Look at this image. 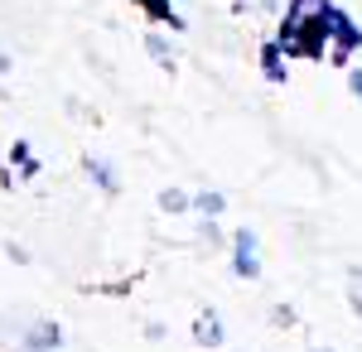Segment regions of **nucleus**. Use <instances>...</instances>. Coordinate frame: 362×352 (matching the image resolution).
<instances>
[{"label": "nucleus", "instance_id": "f03ea898", "mask_svg": "<svg viewBox=\"0 0 362 352\" xmlns=\"http://www.w3.org/2000/svg\"><path fill=\"white\" fill-rule=\"evenodd\" d=\"M63 343H68L63 324L39 319V324H29L25 333H20V343H15V348H20V352H63Z\"/></svg>", "mask_w": 362, "mask_h": 352}, {"label": "nucleus", "instance_id": "2eb2a0df", "mask_svg": "<svg viewBox=\"0 0 362 352\" xmlns=\"http://www.w3.org/2000/svg\"><path fill=\"white\" fill-rule=\"evenodd\" d=\"M203 242L208 246H227V232L218 227V217H203Z\"/></svg>", "mask_w": 362, "mask_h": 352}, {"label": "nucleus", "instance_id": "423d86ee", "mask_svg": "<svg viewBox=\"0 0 362 352\" xmlns=\"http://www.w3.org/2000/svg\"><path fill=\"white\" fill-rule=\"evenodd\" d=\"M194 343L208 348V352L227 343V328H223V319H218V309H203V314L194 319Z\"/></svg>", "mask_w": 362, "mask_h": 352}, {"label": "nucleus", "instance_id": "a211bd4d", "mask_svg": "<svg viewBox=\"0 0 362 352\" xmlns=\"http://www.w3.org/2000/svg\"><path fill=\"white\" fill-rule=\"evenodd\" d=\"M348 87H353V97H362V68H348Z\"/></svg>", "mask_w": 362, "mask_h": 352}, {"label": "nucleus", "instance_id": "dca6fc26", "mask_svg": "<svg viewBox=\"0 0 362 352\" xmlns=\"http://www.w3.org/2000/svg\"><path fill=\"white\" fill-rule=\"evenodd\" d=\"M165 333L169 328L160 324V319H150V324H145V343H165Z\"/></svg>", "mask_w": 362, "mask_h": 352}, {"label": "nucleus", "instance_id": "6ab92c4d", "mask_svg": "<svg viewBox=\"0 0 362 352\" xmlns=\"http://www.w3.org/2000/svg\"><path fill=\"white\" fill-rule=\"evenodd\" d=\"M10 68H15V58H10V54H0V78H5Z\"/></svg>", "mask_w": 362, "mask_h": 352}, {"label": "nucleus", "instance_id": "f3484780", "mask_svg": "<svg viewBox=\"0 0 362 352\" xmlns=\"http://www.w3.org/2000/svg\"><path fill=\"white\" fill-rule=\"evenodd\" d=\"M5 256H10V261H15V266H25V261H29V251H25V246H15V242L5 246Z\"/></svg>", "mask_w": 362, "mask_h": 352}, {"label": "nucleus", "instance_id": "7ed1b4c3", "mask_svg": "<svg viewBox=\"0 0 362 352\" xmlns=\"http://www.w3.org/2000/svg\"><path fill=\"white\" fill-rule=\"evenodd\" d=\"M324 29H329V39H334V49H362V25H353V15L348 10H338V5H329L324 10Z\"/></svg>", "mask_w": 362, "mask_h": 352}, {"label": "nucleus", "instance_id": "aec40b11", "mask_svg": "<svg viewBox=\"0 0 362 352\" xmlns=\"http://www.w3.org/2000/svg\"><path fill=\"white\" fill-rule=\"evenodd\" d=\"M309 352H334V348H309Z\"/></svg>", "mask_w": 362, "mask_h": 352}, {"label": "nucleus", "instance_id": "4468645a", "mask_svg": "<svg viewBox=\"0 0 362 352\" xmlns=\"http://www.w3.org/2000/svg\"><path fill=\"white\" fill-rule=\"evenodd\" d=\"M271 324H276V328H295V324H300L295 304H271Z\"/></svg>", "mask_w": 362, "mask_h": 352}, {"label": "nucleus", "instance_id": "6e6552de", "mask_svg": "<svg viewBox=\"0 0 362 352\" xmlns=\"http://www.w3.org/2000/svg\"><path fill=\"white\" fill-rule=\"evenodd\" d=\"M145 54L155 58V63H160L165 73H174V63H179V54H174V44H169V39L160 34V29H150V34H145Z\"/></svg>", "mask_w": 362, "mask_h": 352}, {"label": "nucleus", "instance_id": "20e7f679", "mask_svg": "<svg viewBox=\"0 0 362 352\" xmlns=\"http://www.w3.org/2000/svg\"><path fill=\"white\" fill-rule=\"evenodd\" d=\"M83 174H87V184H97L107 198H121V174H116V164H107L102 155H83Z\"/></svg>", "mask_w": 362, "mask_h": 352}, {"label": "nucleus", "instance_id": "f257e3e1", "mask_svg": "<svg viewBox=\"0 0 362 352\" xmlns=\"http://www.w3.org/2000/svg\"><path fill=\"white\" fill-rule=\"evenodd\" d=\"M227 246H232V251H227V256H232V275H237V280H261V251H256V232H251V227H237V232H232V237H227Z\"/></svg>", "mask_w": 362, "mask_h": 352}, {"label": "nucleus", "instance_id": "9d476101", "mask_svg": "<svg viewBox=\"0 0 362 352\" xmlns=\"http://www.w3.org/2000/svg\"><path fill=\"white\" fill-rule=\"evenodd\" d=\"M10 164H20V179H39V174H44V164L29 150V140H15V145H10Z\"/></svg>", "mask_w": 362, "mask_h": 352}, {"label": "nucleus", "instance_id": "39448f33", "mask_svg": "<svg viewBox=\"0 0 362 352\" xmlns=\"http://www.w3.org/2000/svg\"><path fill=\"white\" fill-rule=\"evenodd\" d=\"M261 78L271 82V87H290V68H285V49H280L276 39H266V44H261Z\"/></svg>", "mask_w": 362, "mask_h": 352}, {"label": "nucleus", "instance_id": "9b49d317", "mask_svg": "<svg viewBox=\"0 0 362 352\" xmlns=\"http://www.w3.org/2000/svg\"><path fill=\"white\" fill-rule=\"evenodd\" d=\"M194 213L198 217H223L227 213V193L223 189H198L194 193Z\"/></svg>", "mask_w": 362, "mask_h": 352}, {"label": "nucleus", "instance_id": "0eeeda50", "mask_svg": "<svg viewBox=\"0 0 362 352\" xmlns=\"http://www.w3.org/2000/svg\"><path fill=\"white\" fill-rule=\"evenodd\" d=\"M131 5H140V10H145V20H150V25H169V29H184V20L174 15V0H131Z\"/></svg>", "mask_w": 362, "mask_h": 352}, {"label": "nucleus", "instance_id": "ddd939ff", "mask_svg": "<svg viewBox=\"0 0 362 352\" xmlns=\"http://www.w3.org/2000/svg\"><path fill=\"white\" fill-rule=\"evenodd\" d=\"M348 309L362 319V266H353V271H348Z\"/></svg>", "mask_w": 362, "mask_h": 352}, {"label": "nucleus", "instance_id": "412c9836", "mask_svg": "<svg viewBox=\"0 0 362 352\" xmlns=\"http://www.w3.org/2000/svg\"><path fill=\"white\" fill-rule=\"evenodd\" d=\"M0 97H5V92H0Z\"/></svg>", "mask_w": 362, "mask_h": 352}, {"label": "nucleus", "instance_id": "1a4fd4ad", "mask_svg": "<svg viewBox=\"0 0 362 352\" xmlns=\"http://www.w3.org/2000/svg\"><path fill=\"white\" fill-rule=\"evenodd\" d=\"M160 213H169V217H189L194 213V193L189 189H160Z\"/></svg>", "mask_w": 362, "mask_h": 352}, {"label": "nucleus", "instance_id": "f8f14e48", "mask_svg": "<svg viewBox=\"0 0 362 352\" xmlns=\"http://www.w3.org/2000/svg\"><path fill=\"white\" fill-rule=\"evenodd\" d=\"M329 5H334V0H285V15L300 20V25H309V20H324Z\"/></svg>", "mask_w": 362, "mask_h": 352}]
</instances>
